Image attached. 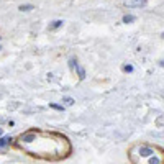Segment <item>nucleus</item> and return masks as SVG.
I'll return each instance as SVG.
<instances>
[{"label":"nucleus","instance_id":"0eeeda50","mask_svg":"<svg viewBox=\"0 0 164 164\" xmlns=\"http://www.w3.org/2000/svg\"><path fill=\"white\" fill-rule=\"evenodd\" d=\"M62 102H64V105H67V107L74 105V99H71V97H64V99H62Z\"/></svg>","mask_w":164,"mask_h":164},{"label":"nucleus","instance_id":"f03ea898","mask_svg":"<svg viewBox=\"0 0 164 164\" xmlns=\"http://www.w3.org/2000/svg\"><path fill=\"white\" fill-rule=\"evenodd\" d=\"M130 159L133 164H164V151L146 144H136L130 149Z\"/></svg>","mask_w":164,"mask_h":164},{"label":"nucleus","instance_id":"f257e3e1","mask_svg":"<svg viewBox=\"0 0 164 164\" xmlns=\"http://www.w3.org/2000/svg\"><path fill=\"white\" fill-rule=\"evenodd\" d=\"M17 146L33 157L41 159H61L71 153L67 138L59 133H46L31 130L18 136Z\"/></svg>","mask_w":164,"mask_h":164},{"label":"nucleus","instance_id":"ddd939ff","mask_svg":"<svg viewBox=\"0 0 164 164\" xmlns=\"http://www.w3.org/2000/svg\"><path fill=\"white\" fill-rule=\"evenodd\" d=\"M159 64H161V66H163V67H164V61H161V62H159Z\"/></svg>","mask_w":164,"mask_h":164},{"label":"nucleus","instance_id":"1a4fd4ad","mask_svg":"<svg viewBox=\"0 0 164 164\" xmlns=\"http://www.w3.org/2000/svg\"><path fill=\"white\" fill-rule=\"evenodd\" d=\"M75 69H77V74H79V77H81V79H84V77H86V71H84L82 67H79V66H77Z\"/></svg>","mask_w":164,"mask_h":164},{"label":"nucleus","instance_id":"20e7f679","mask_svg":"<svg viewBox=\"0 0 164 164\" xmlns=\"http://www.w3.org/2000/svg\"><path fill=\"white\" fill-rule=\"evenodd\" d=\"M10 141H12V139H10V136H5V138H2V139H0V151H4L5 148H7L8 144H10Z\"/></svg>","mask_w":164,"mask_h":164},{"label":"nucleus","instance_id":"423d86ee","mask_svg":"<svg viewBox=\"0 0 164 164\" xmlns=\"http://www.w3.org/2000/svg\"><path fill=\"white\" fill-rule=\"evenodd\" d=\"M136 18L133 17V15H125L123 17V23H131V22H135Z\"/></svg>","mask_w":164,"mask_h":164},{"label":"nucleus","instance_id":"6e6552de","mask_svg":"<svg viewBox=\"0 0 164 164\" xmlns=\"http://www.w3.org/2000/svg\"><path fill=\"white\" fill-rule=\"evenodd\" d=\"M62 25V20H56V22H53V25L49 26L51 30H56V28H59V26Z\"/></svg>","mask_w":164,"mask_h":164},{"label":"nucleus","instance_id":"9d476101","mask_svg":"<svg viewBox=\"0 0 164 164\" xmlns=\"http://www.w3.org/2000/svg\"><path fill=\"white\" fill-rule=\"evenodd\" d=\"M69 67H71V69H74V67H77V62H75V61H74V59H71V61H69Z\"/></svg>","mask_w":164,"mask_h":164},{"label":"nucleus","instance_id":"39448f33","mask_svg":"<svg viewBox=\"0 0 164 164\" xmlns=\"http://www.w3.org/2000/svg\"><path fill=\"white\" fill-rule=\"evenodd\" d=\"M18 10L20 12H30V10H35V7H33V5H20V8H18Z\"/></svg>","mask_w":164,"mask_h":164},{"label":"nucleus","instance_id":"dca6fc26","mask_svg":"<svg viewBox=\"0 0 164 164\" xmlns=\"http://www.w3.org/2000/svg\"><path fill=\"white\" fill-rule=\"evenodd\" d=\"M0 38H2V36H0Z\"/></svg>","mask_w":164,"mask_h":164},{"label":"nucleus","instance_id":"7ed1b4c3","mask_svg":"<svg viewBox=\"0 0 164 164\" xmlns=\"http://www.w3.org/2000/svg\"><path fill=\"white\" fill-rule=\"evenodd\" d=\"M146 4H148V0H125V5L131 8H141Z\"/></svg>","mask_w":164,"mask_h":164},{"label":"nucleus","instance_id":"4468645a","mask_svg":"<svg viewBox=\"0 0 164 164\" xmlns=\"http://www.w3.org/2000/svg\"><path fill=\"white\" fill-rule=\"evenodd\" d=\"M0 135H2V130H0Z\"/></svg>","mask_w":164,"mask_h":164},{"label":"nucleus","instance_id":"9b49d317","mask_svg":"<svg viewBox=\"0 0 164 164\" xmlns=\"http://www.w3.org/2000/svg\"><path fill=\"white\" fill-rule=\"evenodd\" d=\"M51 108H56V110H64L62 105H56V104H51Z\"/></svg>","mask_w":164,"mask_h":164},{"label":"nucleus","instance_id":"f3484780","mask_svg":"<svg viewBox=\"0 0 164 164\" xmlns=\"http://www.w3.org/2000/svg\"><path fill=\"white\" fill-rule=\"evenodd\" d=\"M0 49H2V48H0Z\"/></svg>","mask_w":164,"mask_h":164},{"label":"nucleus","instance_id":"2eb2a0df","mask_svg":"<svg viewBox=\"0 0 164 164\" xmlns=\"http://www.w3.org/2000/svg\"><path fill=\"white\" fill-rule=\"evenodd\" d=\"M163 38H164V33H163Z\"/></svg>","mask_w":164,"mask_h":164},{"label":"nucleus","instance_id":"f8f14e48","mask_svg":"<svg viewBox=\"0 0 164 164\" xmlns=\"http://www.w3.org/2000/svg\"><path fill=\"white\" fill-rule=\"evenodd\" d=\"M123 71H125V72H131L133 71V66H123Z\"/></svg>","mask_w":164,"mask_h":164}]
</instances>
